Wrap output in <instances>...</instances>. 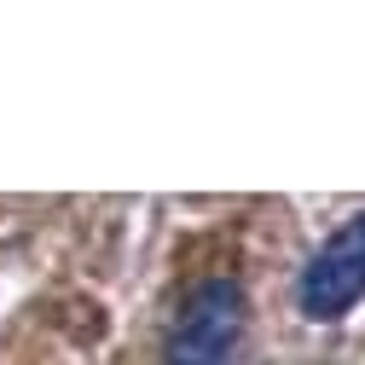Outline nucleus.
<instances>
[{
  "label": "nucleus",
  "instance_id": "nucleus-2",
  "mask_svg": "<svg viewBox=\"0 0 365 365\" xmlns=\"http://www.w3.org/2000/svg\"><path fill=\"white\" fill-rule=\"evenodd\" d=\"M365 302V209L348 215L336 232L319 244L296 279V313L313 325H336Z\"/></svg>",
  "mask_w": 365,
  "mask_h": 365
},
{
  "label": "nucleus",
  "instance_id": "nucleus-1",
  "mask_svg": "<svg viewBox=\"0 0 365 365\" xmlns=\"http://www.w3.org/2000/svg\"><path fill=\"white\" fill-rule=\"evenodd\" d=\"M250 325V302L232 279H203L186 302H180L174 325H168V342H163V359L168 365H226Z\"/></svg>",
  "mask_w": 365,
  "mask_h": 365
}]
</instances>
